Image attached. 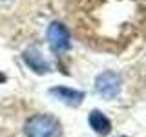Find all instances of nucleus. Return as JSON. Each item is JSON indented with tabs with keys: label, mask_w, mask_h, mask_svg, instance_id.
<instances>
[{
	"label": "nucleus",
	"mask_w": 146,
	"mask_h": 137,
	"mask_svg": "<svg viewBox=\"0 0 146 137\" xmlns=\"http://www.w3.org/2000/svg\"><path fill=\"white\" fill-rule=\"evenodd\" d=\"M26 137H62V124L51 113H35L24 122Z\"/></svg>",
	"instance_id": "obj_1"
},
{
	"label": "nucleus",
	"mask_w": 146,
	"mask_h": 137,
	"mask_svg": "<svg viewBox=\"0 0 146 137\" xmlns=\"http://www.w3.org/2000/svg\"><path fill=\"white\" fill-rule=\"evenodd\" d=\"M46 39H48V44L51 48V51L55 53H62L68 51L71 48V35L68 31V27L58 20H53L51 24L46 29Z\"/></svg>",
	"instance_id": "obj_2"
},
{
	"label": "nucleus",
	"mask_w": 146,
	"mask_h": 137,
	"mask_svg": "<svg viewBox=\"0 0 146 137\" xmlns=\"http://www.w3.org/2000/svg\"><path fill=\"white\" fill-rule=\"evenodd\" d=\"M121 75L111 70H106L102 73H99L95 79V90L100 97L104 99H113L121 93Z\"/></svg>",
	"instance_id": "obj_3"
},
{
	"label": "nucleus",
	"mask_w": 146,
	"mask_h": 137,
	"mask_svg": "<svg viewBox=\"0 0 146 137\" xmlns=\"http://www.w3.org/2000/svg\"><path fill=\"white\" fill-rule=\"evenodd\" d=\"M49 95H53L55 99H58L60 102L68 104V106H80L82 100H84V91L80 90H73V88H68V86H53L49 88Z\"/></svg>",
	"instance_id": "obj_4"
},
{
	"label": "nucleus",
	"mask_w": 146,
	"mask_h": 137,
	"mask_svg": "<svg viewBox=\"0 0 146 137\" xmlns=\"http://www.w3.org/2000/svg\"><path fill=\"white\" fill-rule=\"evenodd\" d=\"M22 59H24L26 66L29 68L31 71L38 73V75H44V73L51 71V66L44 61V57H42V53L38 51V48H27V49H24Z\"/></svg>",
	"instance_id": "obj_5"
},
{
	"label": "nucleus",
	"mask_w": 146,
	"mask_h": 137,
	"mask_svg": "<svg viewBox=\"0 0 146 137\" xmlns=\"http://www.w3.org/2000/svg\"><path fill=\"white\" fill-rule=\"evenodd\" d=\"M88 122L93 128V132H97L99 135H108L111 132V121L100 110H91L88 115Z\"/></svg>",
	"instance_id": "obj_6"
},
{
	"label": "nucleus",
	"mask_w": 146,
	"mask_h": 137,
	"mask_svg": "<svg viewBox=\"0 0 146 137\" xmlns=\"http://www.w3.org/2000/svg\"><path fill=\"white\" fill-rule=\"evenodd\" d=\"M6 79H7V77L4 75V73H0V82H6Z\"/></svg>",
	"instance_id": "obj_7"
},
{
	"label": "nucleus",
	"mask_w": 146,
	"mask_h": 137,
	"mask_svg": "<svg viewBox=\"0 0 146 137\" xmlns=\"http://www.w3.org/2000/svg\"><path fill=\"white\" fill-rule=\"evenodd\" d=\"M121 137H128V135H121Z\"/></svg>",
	"instance_id": "obj_8"
}]
</instances>
